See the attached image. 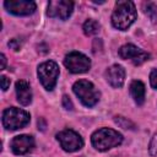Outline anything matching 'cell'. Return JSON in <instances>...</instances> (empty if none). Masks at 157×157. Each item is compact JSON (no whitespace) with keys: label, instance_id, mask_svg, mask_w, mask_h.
Segmentation results:
<instances>
[{"label":"cell","instance_id":"obj_1","mask_svg":"<svg viewBox=\"0 0 157 157\" xmlns=\"http://www.w3.org/2000/svg\"><path fill=\"white\" fill-rule=\"evenodd\" d=\"M136 9L132 1L121 0L115 2V7L112 15V23L120 31L128 29L136 20Z\"/></svg>","mask_w":157,"mask_h":157},{"label":"cell","instance_id":"obj_2","mask_svg":"<svg viewBox=\"0 0 157 157\" xmlns=\"http://www.w3.org/2000/svg\"><path fill=\"white\" fill-rule=\"evenodd\" d=\"M92 145L96 150L98 151H107L112 147H115L121 144L123 136L120 132L108 129V128H102L94 131L91 136Z\"/></svg>","mask_w":157,"mask_h":157},{"label":"cell","instance_id":"obj_3","mask_svg":"<svg viewBox=\"0 0 157 157\" xmlns=\"http://www.w3.org/2000/svg\"><path fill=\"white\" fill-rule=\"evenodd\" d=\"M72 90L78 99L86 107H93L99 101V91L88 80H78L74 83Z\"/></svg>","mask_w":157,"mask_h":157},{"label":"cell","instance_id":"obj_4","mask_svg":"<svg viewBox=\"0 0 157 157\" xmlns=\"http://www.w3.org/2000/svg\"><path fill=\"white\" fill-rule=\"evenodd\" d=\"M29 123V114L20 108L10 107L2 112V125L7 130H17Z\"/></svg>","mask_w":157,"mask_h":157},{"label":"cell","instance_id":"obj_5","mask_svg":"<svg viewBox=\"0 0 157 157\" xmlns=\"http://www.w3.org/2000/svg\"><path fill=\"white\" fill-rule=\"evenodd\" d=\"M38 77L40 80V83L47 91H52L55 85L59 76V66L55 61H44L38 66Z\"/></svg>","mask_w":157,"mask_h":157},{"label":"cell","instance_id":"obj_6","mask_svg":"<svg viewBox=\"0 0 157 157\" xmlns=\"http://www.w3.org/2000/svg\"><path fill=\"white\" fill-rule=\"evenodd\" d=\"M64 65L72 74H82L90 70L91 60L82 53L71 52L64 59Z\"/></svg>","mask_w":157,"mask_h":157},{"label":"cell","instance_id":"obj_7","mask_svg":"<svg viewBox=\"0 0 157 157\" xmlns=\"http://www.w3.org/2000/svg\"><path fill=\"white\" fill-rule=\"evenodd\" d=\"M56 139H58L60 146L63 147V150L66 152H75L80 148H82V146H83V140L80 136V134H77L76 131H74L71 129H66V130L58 132Z\"/></svg>","mask_w":157,"mask_h":157},{"label":"cell","instance_id":"obj_8","mask_svg":"<svg viewBox=\"0 0 157 157\" xmlns=\"http://www.w3.org/2000/svg\"><path fill=\"white\" fill-rule=\"evenodd\" d=\"M119 56L121 59L131 61L134 65H141L150 59V54L134 44H125L119 49Z\"/></svg>","mask_w":157,"mask_h":157},{"label":"cell","instance_id":"obj_9","mask_svg":"<svg viewBox=\"0 0 157 157\" xmlns=\"http://www.w3.org/2000/svg\"><path fill=\"white\" fill-rule=\"evenodd\" d=\"M74 2L69 0H52L48 4V16L58 17L60 20H66L72 13Z\"/></svg>","mask_w":157,"mask_h":157},{"label":"cell","instance_id":"obj_10","mask_svg":"<svg viewBox=\"0 0 157 157\" xmlns=\"http://www.w3.org/2000/svg\"><path fill=\"white\" fill-rule=\"evenodd\" d=\"M4 6L9 12L17 16L31 15L36 10V2L31 0H6Z\"/></svg>","mask_w":157,"mask_h":157},{"label":"cell","instance_id":"obj_11","mask_svg":"<svg viewBox=\"0 0 157 157\" xmlns=\"http://www.w3.org/2000/svg\"><path fill=\"white\" fill-rule=\"evenodd\" d=\"M34 147V139L29 135H17L11 141V150L15 155H25Z\"/></svg>","mask_w":157,"mask_h":157},{"label":"cell","instance_id":"obj_12","mask_svg":"<svg viewBox=\"0 0 157 157\" xmlns=\"http://www.w3.org/2000/svg\"><path fill=\"white\" fill-rule=\"evenodd\" d=\"M105 78L109 82V85L114 88H119L123 86L124 80H125V70L121 65L114 64L109 66L105 70Z\"/></svg>","mask_w":157,"mask_h":157},{"label":"cell","instance_id":"obj_13","mask_svg":"<svg viewBox=\"0 0 157 157\" xmlns=\"http://www.w3.org/2000/svg\"><path fill=\"white\" fill-rule=\"evenodd\" d=\"M16 96L17 101L22 105H28L32 101V92L29 85L25 80H20L16 82Z\"/></svg>","mask_w":157,"mask_h":157},{"label":"cell","instance_id":"obj_14","mask_svg":"<svg viewBox=\"0 0 157 157\" xmlns=\"http://www.w3.org/2000/svg\"><path fill=\"white\" fill-rule=\"evenodd\" d=\"M130 94L134 101L141 105L145 102V85L139 80H134L130 83Z\"/></svg>","mask_w":157,"mask_h":157},{"label":"cell","instance_id":"obj_15","mask_svg":"<svg viewBox=\"0 0 157 157\" xmlns=\"http://www.w3.org/2000/svg\"><path fill=\"white\" fill-rule=\"evenodd\" d=\"M99 28H101L99 23H98L97 21H94V20H91V18L87 20V21H85L83 27H82V29H83V32H85L86 36L97 34V33L99 32Z\"/></svg>","mask_w":157,"mask_h":157},{"label":"cell","instance_id":"obj_16","mask_svg":"<svg viewBox=\"0 0 157 157\" xmlns=\"http://www.w3.org/2000/svg\"><path fill=\"white\" fill-rule=\"evenodd\" d=\"M145 12L150 17V20L155 23H157V4L147 2L145 5Z\"/></svg>","mask_w":157,"mask_h":157},{"label":"cell","instance_id":"obj_17","mask_svg":"<svg viewBox=\"0 0 157 157\" xmlns=\"http://www.w3.org/2000/svg\"><path fill=\"white\" fill-rule=\"evenodd\" d=\"M115 123L119 126L124 128V129H132L134 128V124L130 120H128L126 118H124V117H115Z\"/></svg>","mask_w":157,"mask_h":157},{"label":"cell","instance_id":"obj_18","mask_svg":"<svg viewBox=\"0 0 157 157\" xmlns=\"http://www.w3.org/2000/svg\"><path fill=\"white\" fill-rule=\"evenodd\" d=\"M148 152L151 156H157V134L153 135V137L150 141L148 145Z\"/></svg>","mask_w":157,"mask_h":157},{"label":"cell","instance_id":"obj_19","mask_svg":"<svg viewBox=\"0 0 157 157\" xmlns=\"http://www.w3.org/2000/svg\"><path fill=\"white\" fill-rule=\"evenodd\" d=\"M63 107H64L66 110H72V109H74L72 102H71V99H70L66 94L63 96Z\"/></svg>","mask_w":157,"mask_h":157},{"label":"cell","instance_id":"obj_20","mask_svg":"<svg viewBox=\"0 0 157 157\" xmlns=\"http://www.w3.org/2000/svg\"><path fill=\"white\" fill-rule=\"evenodd\" d=\"M150 83L153 88L157 90V69H153L150 74Z\"/></svg>","mask_w":157,"mask_h":157},{"label":"cell","instance_id":"obj_21","mask_svg":"<svg viewBox=\"0 0 157 157\" xmlns=\"http://www.w3.org/2000/svg\"><path fill=\"white\" fill-rule=\"evenodd\" d=\"M10 87V78H7L6 76H1V88L2 91H6Z\"/></svg>","mask_w":157,"mask_h":157},{"label":"cell","instance_id":"obj_22","mask_svg":"<svg viewBox=\"0 0 157 157\" xmlns=\"http://www.w3.org/2000/svg\"><path fill=\"white\" fill-rule=\"evenodd\" d=\"M9 47H10L11 49H13V50H18L20 47H21V43H20L17 39H11V40L9 42Z\"/></svg>","mask_w":157,"mask_h":157},{"label":"cell","instance_id":"obj_23","mask_svg":"<svg viewBox=\"0 0 157 157\" xmlns=\"http://www.w3.org/2000/svg\"><path fill=\"white\" fill-rule=\"evenodd\" d=\"M0 60H1V66H0V69H1V70H4V69H5V66H6V58H5V55H4V54H1V55H0Z\"/></svg>","mask_w":157,"mask_h":157}]
</instances>
